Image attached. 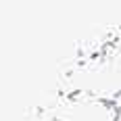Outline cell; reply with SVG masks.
Masks as SVG:
<instances>
[{"label": "cell", "instance_id": "1", "mask_svg": "<svg viewBox=\"0 0 121 121\" xmlns=\"http://www.w3.org/2000/svg\"><path fill=\"white\" fill-rule=\"evenodd\" d=\"M60 121H117L119 111L109 100L88 96V94H63L50 107Z\"/></svg>", "mask_w": 121, "mask_h": 121}, {"label": "cell", "instance_id": "2", "mask_svg": "<svg viewBox=\"0 0 121 121\" xmlns=\"http://www.w3.org/2000/svg\"><path fill=\"white\" fill-rule=\"evenodd\" d=\"M113 107H115V109L121 113V94H117V96L113 98Z\"/></svg>", "mask_w": 121, "mask_h": 121}, {"label": "cell", "instance_id": "3", "mask_svg": "<svg viewBox=\"0 0 121 121\" xmlns=\"http://www.w3.org/2000/svg\"><path fill=\"white\" fill-rule=\"evenodd\" d=\"M117 121H121V113H119V117H117Z\"/></svg>", "mask_w": 121, "mask_h": 121}]
</instances>
